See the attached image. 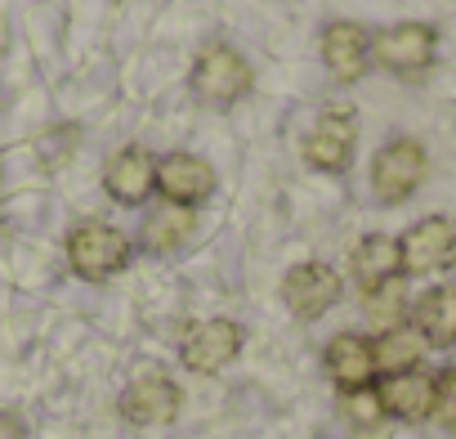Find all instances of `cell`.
<instances>
[{"instance_id": "cell-1", "label": "cell", "mask_w": 456, "mask_h": 439, "mask_svg": "<svg viewBox=\"0 0 456 439\" xmlns=\"http://www.w3.org/2000/svg\"><path fill=\"white\" fill-rule=\"evenodd\" d=\"M251 86H256L251 63L233 46H224V41H210L197 54V63H192V90H197V99L206 108H233Z\"/></svg>"}, {"instance_id": "cell-2", "label": "cell", "mask_w": 456, "mask_h": 439, "mask_svg": "<svg viewBox=\"0 0 456 439\" xmlns=\"http://www.w3.org/2000/svg\"><path fill=\"white\" fill-rule=\"evenodd\" d=\"M68 261L81 278L103 283L112 274H121L130 265V238L112 225H99V220H86L68 234Z\"/></svg>"}, {"instance_id": "cell-3", "label": "cell", "mask_w": 456, "mask_h": 439, "mask_svg": "<svg viewBox=\"0 0 456 439\" xmlns=\"http://www.w3.org/2000/svg\"><path fill=\"white\" fill-rule=\"evenodd\" d=\"M425 170H429V157L416 139H389L371 162V193L385 206H398L425 184Z\"/></svg>"}, {"instance_id": "cell-4", "label": "cell", "mask_w": 456, "mask_h": 439, "mask_svg": "<svg viewBox=\"0 0 456 439\" xmlns=\"http://www.w3.org/2000/svg\"><path fill=\"white\" fill-rule=\"evenodd\" d=\"M354 148H358V112L354 108H327L300 144L305 162L314 170H331V175L354 162Z\"/></svg>"}, {"instance_id": "cell-5", "label": "cell", "mask_w": 456, "mask_h": 439, "mask_svg": "<svg viewBox=\"0 0 456 439\" xmlns=\"http://www.w3.org/2000/svg\"><path fill=\"white\" fill-rule=\"evenodd\" d=\"M403 274H438L456 265V225L447 215H425L398 238Z\"/></svg>"}, {"instance_id": "cell-6", "label": "cell", "mask_w": 456, "mask_h": 439, "mask_svg": "<svg viewBox=\"0 0 456 439\" xmlns=\"http://www.w3.org/2000/svg\"><path fill=\"white\" fill-rule=\"evenodd\" d=\"M434 50H438V32L429 23H398V28H380L371 37V59L389 72H425L434 63Z\"/></svg>"}, {"instance_id": "cell-7", "label": "cell", "mask_w": 456, "mask_h": 439, "mask_svg": "<svg viewBox=\"0 0 456 439\" xmlns=\"http://www.w3.org/2000/svg\"><path fill=\"white\" fill-rule=\"evenodd\" d=\"M183 363L192 368V372H201V377H210V372H219V368H228L238 354H242V327L233 323V319H206V323H197L188 336H183Z\"/></svg>"}, {"instance_id": "cell-8", "label": "cell", "mask_w": 456, "mask_h": 439, "mask_svg": "<svg viewBox=\"0 0 456 439\" xmlns=\"http://www.w3.org/2000/svg\"><path fill=\"white\" fill-rule=\"evenodd\" d=\"M157 188H161V197L170 206H188L192 211L197 202H206L215 193V166L206 157H197V153H170L157 166Z\"/></svg>"}, {"instance_id": "cell-9", "label": "cell", "mask_w": 456, "mask_h": 439, "mask_svg": "<svg viewBox=\"0 0 456 439\" xmlns=\"http://www.w3.org/2000/svg\"><path fill=\"white\" fill-rule=\"evenodd\" d=\"M282 296H287V310L296 319H322L336 301H340V274L331 265H318V261H305L287 274L282 283Z\"/></svg>"}, {"instance_id": "cell-10", "label": "cell", "mask_w": 456, "mask_h": 439, "mask_svg": "<svg viewBox=\"0 0 456 439\" xmlns=\"http://www.w3.org/2000/svg\"><path fill=\"white\" fill-rule=\"evenodd\" d=\"M322 63L345 86L367 77V68H371V32L362 23H349V19L327 23V32H322Z\"/></svg>"}, {"instance_id": "cell-11", "label": "cell", "mask_w": 456, "mask_h": 439, "mask_svg": "<svg viewBox=\"0 0 456 439\" xmlns=\"http://www.w3.org/2000/svg\"><path fill=\"white\" fill-rule=\"evenodd\" d=\"M121 412L134 426H166L179 412V385L161 372H143L121 390Z\"/></svg>"}, {"instance_id": "cell-12", "label": "cell", "mask_w": 456, "mask_h": 439, "mask_svg": "<svg viewBox=\"0 0 456 439\" xmlns=\"http://www.w3.org/2000/svg\"><path fill=\"white\" fill-rule=\"evenodd\" d=\"M380 403H385V417H398V421H425L434 417V403H438V377L429 372H398V377H385L380 381Z\"/></svg>"}, {"instance_id": "cell-13", "label": "cell", "mask_w": 456, "mask_h": 439, "mask_svg": "<svg viewBox=\"0 0 456 439\" xmlns=\"http://www.w3.org/2000/svg\"><path fill=\"white\" fill-rule=\"evenodd\" d=\"M103 188L121 202V206H139L152 188H157V166H152V153L143 144H126L108 170H103Z\"/></svg>"}, {"instance_id": "cell-14", "label": "cell", "mask_w": 456, "mask_h": 439, "mask_svg": "<svg viewBox=\"0 0 456 439\" xmlns=\"http://www.w3.org/2000/svg\"><path fill=\"white\" fill-rule=\"evenodd\" d=\"M327 372H331V381L345 394L349 390H367L371 377H376V350H371V341L358 336V332L331 336V345H327Z\"/></svg>"}, {"instance_id": "cell-15", "label": "cell", "mask_w": 456, "mask_h": 439, "mask_svg": "<svg viewBox=\"0 0 456 439\" xmlns=\"http://www.w3.org/2000/svg\"><path fill=\"white\" fill-rule=\"evenodd\" d=\"M354 278L362 292H376L394 278H403V247L398 238L389 234H367L358 247H354Z\"/></svg>"}, {"instance_id": "cell-16", "label": "cell", "mask_w": 456, "mask_h": 439, "mask_svg": "<svg viewBox=\"0 0 456 439\" xmlns=\"http://www.w3.org/2000/svg\"><path fill=\"white\" fill-rule=\"evenodd\" d=\"M416 332L425 336V345H456V287H429L416 301Z\"/></svg>"}, {"instance_id": "cell-17", "label": "cell", "mask_w": 456, "mask_h": 439, "mask_svg": "<svg viewBox=\"0 0 456 439\" xmlns=\"http://www.w3.org/2000/svg\"><path fill=\"white\" fill-rule=\"evenodd\" d=\"M371 350H376V372L398 377V372H416L429 345H425V336L416 332V323H403V327L380 332V341H376Z\"/></svg>"}, {"instance_id": "cell-18", "label": "cell", "mask_w": 456, "mask_h": 439, "mask_svg": "<svg viewBox=\"0 0 456 439\" xmlns=\"http://www.w3.org/2000/svg\"><path fill=\"white\" fill-rule=\"evenodd\" d=\"M188 234H192V211L166 202L161 211L148 215V225H143V247H148V252H175Z\"/></svg>"}, {"instance_id": "cell-19", "label": "cell", "mask_w": 456, "mask_h": 439, "mask_svg": "<svg viewBox=\"0 0 456 439\" xmlns=\"http://www.w3.org/2000/svg\"><path fill=\"white\" fill-rule=\"evenodd\" d=\"M403 314H407V287H403V278L367 292V319H371V327H380V332L403 327Z\"/></svg>"}, {"instance_id": "cell-20", "label": "cell", "mask_w": 456, "mask_h": 439, "mask_svg": "<svg viewBox=\"0 0 456 439\" xmlns=\"http://www.w3.org/2000/svg\"><path fill=\"white\" fill-rule=\"evenodd\" d=\"M345 417L358 426V430H371V426H380L385 421V403H380V394L367 385V390H349L345 394Z\"/></svg>"}, {"instance_id": "cell-21", "label": "cell", "mask_w": 456, "mask_h": 439, "mask_svg": "<svg viewBox=\"0 0 456 439\" xmlns=\"http://www.w3.org/2000/svg\"><path fill=\"white\" fill-rule=\"evenodd\" d=\"M434 417H438L447 430H456V368L438 372V403H434Z\"/></svg>"}, {"instance_id": "cell-22", "label": "cell", "mask_w": 456, "mask_h": 439, "mask_svg": "<svg viewBox=\"0 0 456 439\" xmlns=\"http://www.w3.org/2000/svg\"><path fill=\"white\" fill-rule=\"evenodd\" d=\"M0 439H23V426L14 417H0Z\"/></svg>"}, {"instance_id": "cell-23", "label": "cell", "mask_w": 456, "mask_h": 439, "mask_svg": "<svg viewBox=\"0 0 456 439\" xmlns=\"http://www.w3.org/2000/svg\"><path fill=\"white\" fill-rule=\"evenodd\" d=\"M0 184H5V175H0Z\"/></svg>"}]
</instances>
